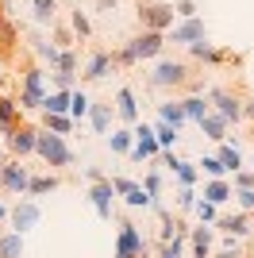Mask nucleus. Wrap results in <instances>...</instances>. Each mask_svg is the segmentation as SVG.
<instances>
[{"instance_id": "nucleus-1", "label": "nucleus", "mask_w": 254, "mask_h": 258, "mask_svg": "<svg viewBox=\"0 0 254 258\" xmlns=\"http://www.w3.org/2000/svg\"><path fill=\"white\" fill-rule=\"evenodd\" d=\"M35 154L42 158V166H46L50 173L74 166V151H70L66 135H50V131H42V127H39V139H35Z\"/></svg>"}, {"instance_id": "nucleus-2", "label": "nucleus", "mask_w": 254, "mask_h": 258, "mask_svg": "<svg viewBox=\"0 0 254 258\" xmlns=\"http://www.w3.org/2000/svg\"><path fill=\"white\" fill-rule=\"evenodd\" d=\"M189 62H181V58H154V70L147 74V85L150 89H181L189 85Z\"/></svg>"}, {"instance_id": "nucleus-3", "label": "nucleus", "mask_w": 254, "mask_h": 258, "mask_svg": "<svg viewBox=\"0 0 254 258\" xmlns=\"http://www.w3.org/2000/svg\"><path fill=\"white\" fill-rule=\"evenodd\" d=\"M46 93H50V89H46V70H42V66H27V70H23V89H20V97H16L20 112L42 108V97H46Z\"/></svg>"}, {"instance_id": "nucleus-4", "label": "nucleus", "mask_w": 254, "mask_h": 258, "mask_svg": "<svg viewBox=\"0 0 254 258\" xmlns=\"http://www.w3.org/2000/svg\"><path fill=\"white\" fill-rule=\"evenodd\" d=\"M139 23H143V31H158L166 35L173 23H177V12L173 4H162V0H139Z\"/></svg>"}, {"instance_id": "nucleus-5", "label": "nucleus", "mask_w": 254, "mask_h": 258, "mask_svg": "<svg viewBox=\"0 0 254 258\" xmlns=\"http://www.w3.org/2000/svg\"><path fill=\"white\" fill-rule=\"evenodd\" d=\"M35 139H39V127H35V123H16V127L4 131V151L16 162H23V158L35 154Z\"/></svg>"}, {"instance_id": "nucleus-6", "label": "nucleus", "mask_w": 254, "mask_h": 258, "mask_svg": "<svg viewBox=\"0 0 254 258\" xmlns=\"http://www.w3.org/2000/svg\"><path fill=\"white\" fill-rule=\"evenodd\" d=\"M8 224H12V231H20V235L35 231V227L42 224V205L35 197H20V201L8 208Z\"/></svg>"}, {"instance_id": "nucleus-7", "label": "nucleus", "mask_w": 254, "mask_h": 258, "mask_svg": "<svg viewBox=\"0 0 254 258\" xmlns=\"http://www.w3.org/2000/svg\"><path fill=\"white\" fill-rule=\"evenodd\" d=\"M208 104L216 116L227 119V127L231 123H243V97L231 93V89H208Z\"/></svg>"}, {"instance_id": "nucleus-8", "label": "nucleus", "mask_w": 254, "mask_h": 258, "mask_svg": "<svg viewBox=\"0 0 254 258\" xmlns=\"http://www.w3.org/2000/svg\"><path fill=\"white\" fill-rule=\"evenodd\" d=\"M131 135H135V147L127 151V158H131V162H154L162 154V147H158V139H154V127H150V123L139 119L135 127H131Z\"/></svg>"}, {"instance_id": "nucleus-9", "label": "nucleus", "mask_w": 254, "mask_h": 258, "mask_svg": "<svg viewBox=\"0 0 254 258\" xmlns=\"http://www.w3.org/2000/svg\"><path fill=\"white\" fill-rule=\"evenodd\" d=\"M123 46L135 54V62H150V58H162V54H166V35H158V31H139L135 39H127Z\"/></svg>"}, {"instance_id": "nucleus-10", "label": "nucleus", "mask_w": 254, "mask_h": 258, "mask_svg": "<svg viewBox=\"0 0 254 258\" xmlns=\"http://www.w3.org/2000/svg\"><path fill=\"white\" fill-rule=\"evenodd\" d=\"M27 181H31V170H27L23 162H16V158L0 162V189H4V193L23 197V193H27Z\"/></svg>"}, {"instance_id": "nucleus-11", "label": "nucleus", "mask_w": 254, "mask_h": 258, "mask_svg": "<svg viewBox=\"0 0 254 258\" xmlns=\"http://www.w3.org/2000/svg\"><path fill=\"white\" fill-rule=\"evenodd\" d=\"M201 39H208V27H204L201 16H193V20H177L166 31V43H173V46H193V43H201Z\"/></svg>"}, {"instance_id": "nucleus-12", "label": "nucleus", "mask_w": 254, "mask_h": 258, "mask_svg": "<svg viewBox=\"0 0 254 258\" xmlns=\"http://www.w3.org/2000/svg\"><path fill=\"white\" fill-rule=\"evenodd\" d=\"M185 50L197 58V62H204V66H239L243 58L235 50H220L216 43H208V39H201V43H193V46H185Z\"/></svg>"}, {"instance_id": "nucleus-13", "label": "nucleus", "mask_w": 254, "mask_h": 258, "mask_svg": "<svg viewBox=\"0 0 254 258\" xmlns=\"http://www.w3.org/2000/svg\"><path fill=\"white\" fill-rule=\"evenodd\" d=\"M216 235H231V239H250L254 235V224H250V216L246 212H223V216H216Z\"/></svg>"}, {"instance_id": "nucleus-14", "label": "nucleus", "mask_w": 254, "mask_h": 258, "mask_svg": "<svg viewBox=\"0 0 254 258\" xmlns=\"http://www.w3.org/2000/svg\"><path fill=\"white\" fill-rule=\"evenodd\" d=\"M108 181H112L116 197H123V205H127V208H154L150 193H147L139 181H131V177H108Z\"/></svg>"}, {"instance_id": "nucleus-15", "label": "nucleus", "mask_w": 254, "mask_h": 258, "mask_svg": "<svg viewBox=\"0 0 254 258\" xmlns=\"http://www.w3.org/2000/svg\"><path fill=\"white\" fill-rule=\"evenodd\" d=\"M108 74H116V58H112V50H93L89 58H85V70L77 77H81V85H85V81H104Z\"/></svg>"}, {"instance_id": "nucleus-16", "label": "nucleus", "mask_w": 254, "mask_h": 258, "mask_svg": "<svg viewBox=\"0 0 254 258\" xmlns=\"http://www.w3.org/2000/svg\"><path fill=\"white\" fill-rule=\"evenodd\" d=\"M112 112H116V119H123L127 127H135L139 123V97L131 85H119L116 97H112Z\"/></svg>"}, {"instance_id": "nucleus-17", "label": "nucleus", "mask_w": 254, "mask_h": 258, "mask_svg": "<svg viewBox=\"0 0 254 258\" xmlns=\"http://www.w3.org/2000/svg\"><path fill=\"white\" fill-rule=\"evenodd\" d=\"M89 205L96 208V216L100 220H112V208H116V189H112V181H93L89 185Z\"/></svg>"}, {"instance_id": "nucleus-18", "label": "nucleus", "mask_w": 254, "mask_h": 258, "mask_svg": "<svg viewBox=\"0 0 254 258\" xmlns=\"http://www.w3.org/2000/svg\"><path fill=\"white\" fill-rule=\"evenodd\" d=\"M189 250H193V258H212V243H216V227L212 224H197V227H189Z\"/></svg>"}, {"instance_id": "nucleus-19", "label": "nucleus", "mask_w": 254, "mask_h": 258, "mask_svg": "<svg viewBox=\"0 0 254 258\" xmlns=\"http://www.w3.org/2000/svg\"><path fill=\"white\" fill-rule=\"evenodd\" d=\"M89 127L96 131V135H108L112 131V119H116V112H112V100H93L89 104Z\"/></svg>"}, {"instance_id": "nucleus-20", "label": "nucleus", "mask_w": 254, "mask_h": 258, "mask_svg": "<svg viewBox=\"0 0 254 258\" xmlns=\"http://www.w3.org/2000/svg\"><path fill=\"white\" fill-rule=\"evenodd\" d=\"M231 181L227 177H208L204 181V193H201V201H208V205H216V208H223L227 201H231Z\"/></svg>"}, {"instance_id": "nucleus-21", "label": "nucleus", "mask_w": 254, "mask_h": 258, "mask_svg": "<svg viewBox=\"0 0 254 258\" xmlns=\"http://www.w3.org/2000/svg\"><path fill=\"white\" fill-rule=\"evenodd\" d=\"M201 127V135L204 139H212V143H223V139H231V127H227V119L223 116H216V112H208V116L197 123Z\"/></svg>"}, {"instance_id": "nucleus-22", "label": "nucleus", "mask_w": 254, "mask_h": 258, "mask_svg": "<svg viewBox=\"0 0 254 258\" xmlns=\"http://www.w3.org/2000/svg\"><path fill=\"white\" fill-rule=\"evenodd\" d=\"M216 158H220V166L227 173H235V170H246V162H243V154H239V147H235V139H223V143H216Z\"/></svg>"}, {"instance_id": "nucleus-23", "label": "nucleus", "mask_w": 254, "mask_h": 258, "mask_svg": "<svg viewBox=\"0 0 254 258\" xmlns=\"http://www.w3.org/2000/svg\"><path fill=\"white\" fill-rule=\"evenodd\" d=\"M58 185H62V177H58V173H31V181H27V193L23 197H46V193H54V189H58Z\"/></svg>"}, {"instance_id": "nucleus-24", "label": "nucleus", "mask_w": 254, "mask_h": 258, "mask_svg": "<svg viewBox=\"0 0 254 258\" xmlns=\"http://www.w3.org/2000/svg\"><path fill=\"white\" fill-rule=\"evenodd\" d=\"M16 123H23L20 104H16V97H4V93H0V135L8 127H16Z\"/></svg>"}, {"instance_id": "nucleus-25", "label": "nucleus", "mask_w": 254, "mask_h": 258, "mask_svg": "<svg viewBox=\"0 0 254 258\" xmlns=\"http://www.w3.org/2000/svg\"><path fill=\"white\" fill-rule=\"evenodd\" d=\"M181 112H185L189 123H201V119L212 112V104H208V97H193V93H189V97L181 100Z\"/></svg>"}, {"instance_id": "nucleus-26", "label": "nucleus", "mask_w": 254, "mask_h": 258, "mask_svg": "<svg viewBox=\"0 0 254 258\" xmlns=\"http://www.w3.org/2000/svg\"><path fill=\"white\" fill-rule=\"evenodd\" d=\"M158 119H162V123H169V127H177V131L189 123L185 112H181V100H162V104H158Z\"/></svg>"}, {"instance_id": "nucleus-27", "label": "nucleus", "mask_w": 254, "mask_h": 258, "mask_svg": "<svg viewBox=\"0 0 254 258\" xmlns=\"http://www.w3.org/2000/svg\"><path fill=\"white\" fill-rule=\"evenodd\" d=\"M42 116H70V93H46L42 97Z\"/></svg>"}, {"instance_id": "nucleus-28", "label": "nucleus", "mask_w": 254, "mask_h": 258, "mask_svg": "<svg viewBox=\"0 0 254 258\" xmlns=\"http://www.w3.org/2000/svg\"><path fill=\"white\" fill-rule=\"evenodd\" d=\"M0 258H23V235L20 231H0Z\"/></svg>"}, {"instance_id": "nucleus-29", "label": "nucleus", "mask_w": 254, "mask_h": 258, "mask_svg": "<svg viewBox=\"0 0 254 258\" xmlns=\"http://www.w3.org/2000/svg\"><path fill=\"white\" fill-rule=\"evenodd\" d=\"M89 104H93V97H89V93L77 85L74 93H70V119H74V123H81V119L89 116Z\"/></svg>"}, {"instance_id": "nucleus-30", "label": "nucleus", "mask_w": 254, "mask_h": 258, "mask_svg": "<svg viewBox=\"0 0 254 258\" xmlns=\"http://www.w3.org/2000/svg\"><path fill=\"white\" fill-rule=\"evenodd\" d=\"M150 127H154V139H158L162 151H173V147H177V139H181V131H177V127H169V123H162V119H154Z\"/></svg>"}, {"instance_id": "nucleus-31", "label": "nucleus", "mask_w": 254, "mask_h": 258, "mask_svg": "<svg viewBox=\"0 0 254 258\" xmlns=\"http://www.w3.org/2000/svg\"><path fill=\"white\" fill-rule=\"evenodd\" d=\"M135 147V135H131V127H116L112 135H108V151L112 154H127Z\"/></svg>"}, {"instance_id": "nucleus-32", "label": "nucleus", "mask_w": 254, "mask_h": 258, "mask_svg": "<svg viewBox=\"0 0 254 258\" xmlns=\"http://www.w3.org/2000/svg\"><path fill=\"white\" fill-rule=\"evenodd\" d=\"M70 31H74V39H77V43L93 35V23H89V16H85L81 8H74V12H70Z\"/></svg>"}, {"instance_id": "nucleus-33", "label": "nucleus", "mask_w": 254, "mask_h": 258, "mask_svg": "<svg viewBox=\"0 0 254 258\" xmlns=\"http://www.w3.org/2000/svg\"><path fill=\"white\" fill-rule=\"evenodd\" d=\"M173 177H177V185H197V181H201V170H197V162L181 158L177 166H173Z\"/></svg>"}, {"instance_id": "nucleus-34", "label": "nucleus", "mask_w": 254, "mask_h": 258, "mask_svg": "<svg viewBox=\"0 0 254 258\" xmlns=\"http://www.w3.org/2000/svg\"><path fill=\"white\" fill-rule=\"evenodd\" d=\"M77 123L70 116H42V131H50V135H70Z\"/></svg>"}, {"instance_id": "nucleus-35", "label": "nucleus", "mask_w": 254, "mask_h": 258, "mask_svg": "<svg viewBox=\"0 0 254 258\" xmlns=\"http://www.w3.org/2000/svg\"><path fill=\"white\" fill-rule=\"evenodd\" d=\"M35 54H39L42 62L54 70V66H58V54H62V46H54L50 39H35Z\"/></svg>"}, {"instance_id": "nucleus-36", "label": "nucleus", "mask_w": 254, "mask_h": 258, "mask_svg": "<svg viewBox=\"0 0 254 258\" xmlns=\"http://www.w3.org/2000/svg\"><path fill=\"white\" fill-rule=\"evenodd\" d=\"M35 23H54V12H58V0H31Z\"/></svg>"}, {"instance_id": "nucleus-37", "label": "nucleus", "mask_w": 254, "mask_h": 258, "mask_svg": "<svg viewBox=\"0 0 254 258\" xmlns=\"http://www.w3.org/2000/svg\"><path fill=\"white\" fill-rule=\"evenodd\" d=\"M212 258H246V250H243V239H231V235H223L220 250H216Z\"/></svg>"}, {"instance_id": "nucleus-38", "label": "nucleus", "mask_w": 254, "mask_h": 258, "mask_svg": "<svg viewBox=\"0 0 254 258\" xmlns=\"http://www.w3.org/2000/svg\"><path fill=\"white\" fill-rule=\"evenodd\" d=\"M150 166H154V170H150V173H147V177H143V181H139V185H143V189H147V193H150V201L158 205V193H162V173H158V158L150 162Z\"/></svg>"}, {"instance_id": "nucleus-39", "label": "nucleus", "mask_w": 254, "mask_h": 258, "mask_svg": "<svg viewBox=\"0 0 254 258\" xmlns=\"http://www.w3.org/2000/svg\"><path fill=\"white\" fill-rule=\"evenodd\" d=\"M173 201H177L181 212H193V205L201 201V193H197V185H177V197H173Z\"/></svg>"}, {"instance_id": "nucleus-40", "label": "nucleus", "mask_w": 254, "mask_h": 258, "mask_svg": "<svg viewBox=\"0 0 254 258\" xmlns=\"http://www.w3.org/2000/svg\"><path fill=\"white\" fill-rule=\"evenodd\" d=\"M197 170H201V173H208V177H227V170L220 166V158H216V154H204V158L197 162Z\"/></svg>"}, {"instance_id": "nucleus-41", "label": "nucleus", "mask_w": 254, "mask_h": 258, "mask_svg": "<svg viewBox=\"0 0 254 258\" xmlns=\"http://www.w3.org/2000/svg\"><path fill=\"white\" fill-rule=\"evenodd\" d=\"M50 85L58 89V93H74L77 89V74H58V70H50Z\"/></svg>"}, {"instance_id": "nucleus-42", "label": "nucleus", "mask_w": 254, "mask_h": 258, "mask_svg": "<svg viewBox=\"0 0 254 258\" xmlns=\"http://www.w3.org/2000/svg\"><path fill=\"white\" fill-rule=\"evenodd\" d=\"M231 201H235V208H239V212L254 216V189H235Z\"/></svg>"}, {"instance_id": "nucleus-43", "label": "nucleus", "mask_w": 254, "mask_h": 258, "mask_svg": "<svg viewBox=\"0 0 254 258\" xmlns=\"http://www.w3.org/2000/svg\"><path fill=\"white\" fill-rule=\"evenodd\" d=\"M54 70H58V74H77V50L74 46L58 54V66H54Z\"/></svg>"}, {"instance_id": "nucleus-44", "label": "nucleus", "mask_w": 254, "mask_h": 258, "mask_svg": "<svg viewBox=\"0 0 254 258\" xmlns=\"http://www.w3.org/2000/svg\"><path fill=\"white\" fill-rule=\"evenodd\" d=\"M193 212H197V220H201V224H216L220 208H216V205H208V201H197V205H193Z\"/></svg>"}, {"instance_id": "nucleus-45", "label": "nucleus", "mask_w": 254, "mask_h": 258, "mask_svg": "<svg viewBox=\"0 0 254 258\" xmlns=\"http://www.w3.org/2000/svg\"><path fill=\"white\" fill-rule=\"evenodd\" d=\"M158 258H185V239H169V243H162Z\"/></svg>"}, {"instance_id": "nucleus-46", "label": "nucleus", "mask_w": 254, "mask_h": 258, "mask_svg": "<svg viewBox=\"0 0 254 258\" xmlns=\"http://www.w3.org/2000/svg\"><path fill=\"white\" fill-rule=\"evenodd\" d=\"M173 12H177V20H193V16H201V4L197 0H177Z\"/></svg>"}, {"instance_id": "nucleus-47", "label": "nucleus", "mask_w": 254, "mask_h": 258, "mask_svg": "<svg viewBox=\"0 0 254 258\" xmlns=\"http://www.w3.org/2000/svg\"><path fill=\"white\" fill-rule=\"evenodd\" d=\"M50 35H54V46H62V50H70V46L77 43L74 31H66V27H54V23H50Z\"/></svg>"}, {"instance_id": "nucleus-48", "label": "nucleus", "mask_w": 254, "mask_h": 258, "mask_svg": "<svg viewBox=\"0 0 254 258\" xmlns=\"http://www.w3.org/2000/svg\"><path fill=\"white\" fill-rule=\"evenodd\" d=\"M231 177V189H254V170H235Z\"/></svg>"}, {"instance_id": "nucleus-49", "label": "nucleus", "mask_w": 254, "mask_h": 258, "mask_svg": "<svg viewBox=\"0 0 254 258\" xmlns=\"http://www.w3.org/2000/svg\"><path fill=\"white\" fill-rule=\"evenodd\" d=\"M85 177H89V181H104V170H100V166H85Z\"/></svg>"}, {"instance_id": "nucleus-50", "label": "nucleus", "mask_w": 254, "mask_h": 258, "mask_svg": "<svg viewBox=\"0 0 254 258\" xmlns=\"http://www.w3.org/2000/svg\"><path fill=\"white\" fill-rule=\"evenodd\" d=\"M243 119H254V100H243Z\"/></svg>"}, {"instance_id": "nucleus-51", "label": "nucleus", "mask_w": 254, "mask_h": 258, "mask_svg": "<svg viewBox=\"0 0 254 258\" xmlns=\"http://www.w3.org/2000/svg\"><path fill=\"white\" fill-rule=\"evenodd\" d=\"M0 224H8V205L0 201Z\"/></svg>"}, {"instance_id": "nucleus-52", "label": "nucleus", "mask_w": 254, "mask_h": 258, "mask_svg": "<svg viewBox=\"0 0 254 258\" xmlns=\"http://www.w3.org/2000/svg\"><path fill=\"white\" fill-rule=\"evenodd\" d=\"M4 158H8V154H4V147H0V162H4Z\"/></svg>"}, {"instance_id": "nucleus-53", "label": "nucleus", "mask_w": 254, "mask_h": 258, "mask_svg": "<svg viewBox=\"0 0 254 258\" xmlns=\"http://www.w3.org/2000/svg\"><path fill=\"white\" fill-rule=\"evenodd\" d=\"M0 85H4V74H0Z\"/></svg>"}, {"instance_id": "nucleus-54", "label": "nucleus", "mask_w": 254, "mask_h": 258, "mask_svg": "<svg viewBox=\"0 0 254 258\" xmlns=\"http://www.w3.org/2000/svg\"><path fill=\"white\" fill-rule=\"evenodd\" d=\"M250 166H254V158H250Z\"/></svg>"}, {"instance_id": "nucleus-55", "label": "nucleus", "mask_w": 254, "mask_h": 258, "mask_svg": "<svg viewBox=\"0 0 254 258\" xmlns=\"http://www.w3.org/2000/svg\"><path fill=\"white\" fill-rule=\"evenodd\" d=\"M112 4H116V0H112Z\"/></svg>"}, {"instance_id": "nucleus-56", "label": "nucleus", "mask_w": 254, "mask_h": 258, "mask_svg": "<svg viewBox=\"0 0 254 258\" xmlns=\"http://www.w3.org/2000/svg\"><path fill=\"white\" fill-rule=\"evenodd\" d=\"M197 4H201V0H197Z\"/></svg>"}]
</instances>
